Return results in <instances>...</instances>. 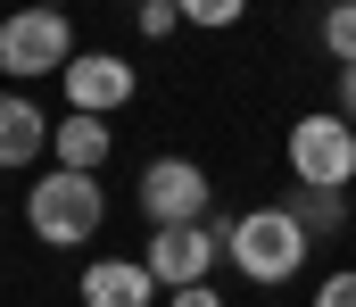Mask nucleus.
<instances>
[{
    "label": "nucleus",
    "instance_id": "obj_12",
    "mask_svg": "<svg viewBox=\"0 0 356 307\" xmlns=\"http://www.w3.org/2000/svg\"><path fill=\"white\" fill-rule=\"evenodd\" d=\"M323 42H332L340 67L356 58V0H332V8H323Z\"/></svg>",
    "mask_w": 356,
    "mask_h": 307
},
{
    "label": "nucleus",
    "instance_id": "obj_5",
    "mask_svg": "<svg viewBox=\"0 0 356 307\" xmlns=\"http://www.w3.org/2000/svg\"><path fill=\"white\" fill-rule=\"evenodd\" d=\"M207 200H216V191H207V175H199L191 158H149V166H141V216H149V224H199Z\"/></svg>",
    "mask_w": 356,
    "mask_h": 307
},
{
    "label": "nucleus",
    "instance_id": "obj_2",
    "mask_svg": "<svg viewBox=\"0 0 356 307\" xmlns=\"http://www.w3.org/2000/svg\"><path fill=\"white\" fill-rule=\"evenodd\" d=\"M25 216H33V233L50 241V249H75V241H91L99 233V216H108V200H99V175H83V166H58L33 200H25Z\"/></svg>",
    "mask_w": 356,
    "mask_h": 307
},
{
    "label": "nucleus",
    "instance_id": "obj_18",
    "mask_svg": "<svg viewBox=\"0 0 356 307\" xmlns=\"http://www.w3.org/2000/svg\"><path fill=\"white\" fill-rule=\"evenodd\" d=\"M50 8H58V0H50Z\"/></svg>",
    "mask_w": 356,
    "mask_h": 307
},
{
    "label": "nucleus",
    "instance_id": "obj_17",
    "mask_svg": "<svg viewBox=\"0 0 356 307\" xmlns=\"http://www.w3.org/2000/svg\"><path fill=\"white\" fill-rule=\"evenodd\" d=\"M340 116H348V125H356V58H348V67H340Z\"/></svg>",
    "mask_w": 356,
    "mask_h": 307
},
{
    "label": "nucleus",
    "instance_id": "obj_11",
    "mask_svg": "<svg viewBox=\"0 0 356 307\" xmlns=\"http://www.w3.org/2000/svg\"><path fill=\"white\" fill-rule=\"evenodd\" d=\"M290 216H298L307 233H340V224H348V207H340V191H323V183H307V191L290 200Z\"/></svg>",
    "mask_w": 356,
    "mask_h": 307
},
{
    "label": "nucleus",
    "instance_id": "obj_16",
    "mask_svg": "<svg viewBox=\"0 0 356 307\" xmlns=\"http://www.w3.org/2000/svg\"><path fill=\"white\" fill-rule=\"evenodd\" d=\"M175 307H224V299H216L207 283H182V291H175Z\"/></svg>",
    "mask_w": 356,
    "mask_h": 307
},
{
    "label": "nucleus",
    "instance_id": "obj_4",
    "mask_svg": "<svg viewBox=\"0 0 356 307\" xmlns=\"http://www.w3.org/2000/svg\"><path fill=\"white\" fill-rule=\"evenodd\" d=\"M290 175H298V183H323V191H348L356 183V125L340 108L290 125Z\"/></svg>",
    "mask_w": 356,
    "mask_h": 307
},
{
    "label": "nucleus",
    "instance_id": "obj_15",
    "mask_svg": "<svg viewBox=\"0 0 356 307\" xmlns=\"http://www.w3.org/2000/svg\"><path fill=\"white\" fill-rule=\"evenodd\" d=\"M315 307H356V274H332V283L315 291Z\"/></svg>",
    "mask_w": 356,
    "mask_h": 307
},
{
    "label": "nucleus",
    "instance_id": "obj_7",
    "mask_svg": "<svg viewBox=\"0 0 356 307\" xmlns=\"http://www.w3.org/2000/svg\"><path fill=\"white\" fill-rule=\"evenodd\" d=\"M67 100L91 108V116H108V108L133 100V67L124 58H108V50H91V58H67Z\"/></svg>",
    "mask_w": 356,
    "mask_h": 307
},
{
    "label": "nucleus",
    "instance_id": "obj_3",
    "mask_svg": "<svg viewBox=\"0 0 356 307\" xmlns=\"http://www.w3.org/2000/svg\"><path fill=\"white\" fill-rule=\"evenodd\" d=\"M67 58H75V33H67V17H58L50 0L17 8V17L0 25V75L33 84V75H67Z\"/></svg>",
    "mask_w": 356,
    "mask_h": 307
},
{
    "label": "nucleus",
    "instance_id": "obj_1",
    "mask_svg": "<svg viewBox=\"0 0 356 307\" xmlns=\"http://www.w3.org/2000/svg\"><path fill=\"white\" fill-rule=\"evenodd\" d=\"M307 241H315V233H307L290 207H249L224 249H232V266H241L249 283H290V274L307 266Z\"/></svg>",
    "mask_w": 356,
    "mask_h": 307
},
{
    "label": "nucleus",
    "instance_id": "obj_9",
    "mask_svg": "<svg viewBox=\"0 0 356 307\" xmlns=\"http://www.w3.org/2000/svg\"><path fill=\"white\" fill-rule=\"evenodd\" d=\"M42 141H50L42 108L25 100V92H0V166H25V158H33Z\"/></svg>",
    "mask_w": 356,
    "mask_h": 307
},
{
    "label": "nucleus",
    "instance_id": "obj_8",
    "mask_svg": "<svg viewBox=\"0 0 356 307\" xmlns=\"http://www.w3.org/2000/svg\"><path fill=\"white\" fill-rule=\"evenodd\" d=\"M149 291H158L149 258H99V266H83V307H149Z\"/></svg>",
    "mask_w": 356,
    "mask_h": 307
},
{
    "label": "nucleus",
    "instance_id": "obj_6",
    "mask_svg": "<svg viewBox=\"0 0 356 307\" xmlns=\"http://www.w3.org/2000/svg\"><path fill=\"white\" fill-rule=\"evenodd\" d=\"M216 249H224V233H216V224H149V274H158L166 291L207 283Z\"/></svg>",
    "mask_w": 356,
    "mask_h": 307
},
{
    "label": "nucleus",
    "instance_id": "obj_13",
    "mask_svg": "<svg viewBox=\"0 0 356 307\" xmlns=\"http://www.w3.org/2000/svg\"><path fill=\"white\" fill-rule=\"evenodd\" d=\"M133 25H141L149 42H158V33H175V25H182V0H141V8H133Z\"/></svg>",
    "mask_w": 356,
    "mask_h": 307
},
{
    "label": "nucleus",
    "instance_id": "obj_14",
    "mask_svg": "<svg viewBox=\"0 0 356 307\" xmlns=\"http://www.w3.org/2000/svg\"><path fill=\"white\" fill-rule=\"evenodd\" d=\"M241 8H249V0H182V17H191V25H232Z\"/></svg>",
    "mask_w": 356,
    "mask_h": 307
},
{
    "label": "nucleus",
    "instance_id": "obj_10",
    "mask_svg": "<svg viewBox=\"0 0 356 307\" xmlns=\"http://www.w3.org/2000/svg\"><path fill=\"white\" fill-rule=\"evenodd\" d=\"M50 141H58V158H67V166H83V175H99V158H108V141H116V133H108V116H91V108H75L67 125H50Z\"/></svg>",
    "mask_w": 356,
    "mask_h": 307
}]
</instances>
